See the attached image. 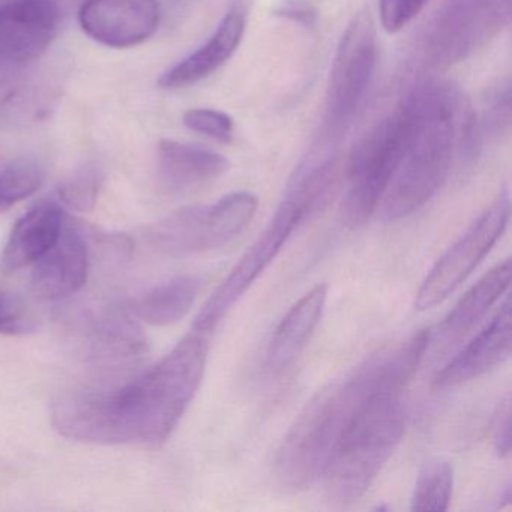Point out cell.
Wrapping results in <instances>:
<instances>
[{
    "instance_id": "obj_1",
    "label": "cell",
    "mask_w": 512,
    "mask_h": 512,
    "mask_svg": "<svg viewBox=\"0 0 512 512\" xmlns=\"http://www.w3.org/2000/svg\"><path fill=\"white\" fill-rule=\"evenodd\" d=\"M208 353V335L191 331L149 370L65 394L53 407V427L77 442L160 448L193 401Z\"/></svg>"
},
{
    "instance_id": "obj_2",
    "label": "cell",
    "mask_w": 512,
    "mask_h": 512,
    "mask_svg": "<svg viewBox=\"0 0 512 512\" xmlns=\"http://www.w3.org/2000/svg\"><path fill=\"white\" fill-rule=\"evenodd\" d=\"M430 337V331H419L317 392L278 449L274 470L280 487L304 490L319 479L332 446L359 407L382 389L406 388L430 346Z\"/></svg>"
},
{
    "instance_id": "obj_3",
    "label": "cell",
    "mask_w": 512,
    "mask_h": 512,
    "mask_svg": "<svg viewBox=\"0 0 512 512\" xmlns=\"http://www.w3.org/2000/svg\"><path fill=\"white\" fill-rule=\"evenodd\" d=\"M409 110L410 131L403 161L386 191L389 220L418 211L437 193L454 154L458 95L443 83H427L403 101Z\"/></svg>"
},
{
    "instance_id": "obj_4",
    "label": "cell",
    "mask_w": 512,
    "mask_h": 512,
    "mask_svg": "<svg viewBox=\"0 0 512 512\" xmlns=\"http://www.w3.org/2000/svg\"><path fill=\"white\" fill-rule=\"evenodd\" d=\"M404 389L371 395L341 431L320 475L329 502L349 506L361 499L394 454L406 431Z\"/></svg>"
},
{
    "instance_id": "obj_5",
    "label": "cell",
    "mask_w": 512,
    "mask_h": 512,
    "mask_svg": "<svg viewBox=\"0 0 512 512\" xmlns=\"http://www.w3.org/2000/svg\"><path fill=\"white\" fill-rule=\"evenodd\" d=\"M410 116L406 104L365 134L347 160L349 181L341 218L350 229L364 226L397 175L409 140Z\"/></svg>"
},
{
    "instance_id": "obj_6",
    "label": "cell",
    "mask_w": 512,
    "mask_h": 512,
    "mask_svg": "<svg viewBox=\"0 0 512 512\" xmlns=\"http://www.w3.org/2000/svg\"><path fill=\"white\" fill-rule=\"evenodd\" d=\"M257 203L254 194L233 193L212 205L181 209L149 227V244L172 257L218 250L250 224Z\"/></svg>"
},
{
    "instance_id": "obj_7",
    "label": "cell",
    "mask_w": 512,
    "mask_h": 512,
    "mask_svg": "<svg viewBox=\"0 0 512 512\" xmlns=\"http://www.w3.org/2000/svg\"><path fill=\"white\" fill-rule=\"evenodd\" d=\"M307 212L298 200L286 194V199L269 221L259 238L241 257L229 277L220 284L214 295L206 301L193 322V329L209 335L223 322L233 305L250 289L251 284L271 265L290 235L307 220Z\"/></svg>"
},
{
    "instance_id": "obj_8",
    "label": "cell",
    "mask_w": 512,
    "mask_h": 512,
    "mask_svg": "<svg viewBox=\"0 0 512 512\" xmlns=\"http://www.w3.org/2000/svg\"><path fill=\"white\" fill-rule=\"evenodd\" d=\"M509 13V0H448L428 29V62L451 67L469 58L502 31Z\"/></svg>"
},
{
    "instance_id": "obj_9",
    "label": "cell",
    "mask_w": 512,
    "mask_h": 512,
    "mask_svg": "<svg viewBox=\"0 0 512 512\" xmlns=\"http://www.w3.org/2000/svg\"><path fill=\"white\" fill-rule=\"evenodd\" d=\"M509 196H500L479 215L478 220L437 260L416 293L415 307L430 310L445 301L490 253L509 221Z\"/></svg>"
},
{
    "instance_id": "obj_10",
    "label": "cell",
    "mask_w": 512,
    "mask_h": 512,
    "mask_svg": "<svg viewBox=\"0 0 512 512\" xmlns=\"http://www.w3.org/2000/svg\"><path fill=\"white\" fill-rule=\"evenodd\" d=\"M377 59L376 29L368 14L353 19L332 64L326 94V127L340 133L355 118L373 77Z\"/></svg>"
},
{
    "instance_id": "obj_11",
    "label": "cell",
    "mask_w": 512,
    "mask_h": 512,
    "mask_svg": "<svg viewBox=\"0 0 512 512\" xmlns=\"http://www.w3.org/2000/svg\"><path fill=\"white\" fill-rule=\"evenodd\" d=\"M61 0L0 2V65L20 68L47 52L59 31Z\"/></svg>"
},
{
    "instance_id": "obj_12",
    "label": "cell",
    "mask_w": 512,
    "mask_h": 512,
    "mask_svg": "<svg viewBox=\"0 0 512 512\" xmlns=\"http://www.w3.org/2000/svg\"><path fill=\"white\" fill-rule=\"evenodd\" d=\"M83 32L112 49L146 43L160 28L158 0H86L79 11Z\"/></svg>"
},
{
    "instance_id": "obj_13",
    "label": "cell",
    "mask_w": 512,
    "mask_h": 512,
    "mask_svg": "<svg viewBox=\"0 0 512 512\" xmlns=\"http://www.w3.org/2000/svg\"><path fill=\"white\" fill-rule=\"evenodd\" d=\"M89 268L88 241L79 227L67 220L58 242L34 265L32 292L41 301L70 298L85 286Z\"/></svg>"
},
{
    "instance_id": "obj_14",
    "label": "cell",
    "mask_w": 512,
    "mask_h": 512,
    "mask_svg": "<svg viewBox=\"0 0 512 512\" xmlns=\"http://www.w3.org/2000/svg\"><path fill=\"white\" fill-rule=\"evenodd\" d=\"M511 301L506 298L493 320L437 373L434 386L454 388L490 373L512 352Z\"/></svg>"
},
{
    "instance_id": "obj_15",
    "label": "cell",
    "mask_w": 512,
    "mask_h": 512,
    "mask_svg": "<svg viewBox=\"0 0 512 512\" xmlns=\"http://www.w3.org/2000/svg\"><path fill=\"white\" fill-rule=\"evenodd\" d=\"M65 221L64 208L55 200L32 206L11 230L2 254V268L19 271L35 265L58 242Z\"/></svg>"
},
{
    "instance_id": "obj_16",
    "label": "cell",
    "mask_w": 512,
    "mask_h": 512,
    "mask_svg": "<svg viewBox=\"0 0 512 512\" xmlns=\"http://www.w3.org/2000/svg\"><path fill=\"white\" fill-rule=\"evenodd\" d=\"M328 298V286L319 284L305 293L278 323L266 352V370L278 376L289 370L313 337Z\"/></svg>"
},
{
    "instance_id": "obj_17",
    "label": "cell",
    "mask_w": 512,
    "mask_h": 512,
    "mask_svg": "<svg viewBox=\"0 0 512 512\" xmlns=\"http://www.w3.org/2000/svg\"><path fill=\"white\" fill-rule=\"evenodd\" d=\"M224 155L199 146L161 140L157 148V176L167 193H184L214 181L229 170Z\"/></svg>"
},
{
    "instance_id": "obj_18",
    "label": "cell",
    "mask_w": 512,
    "mask_h": 512,
    "mask_svg": "<svg viewBox=\"0 0 512 512\" xmlns=\"http://www.w3.org/2000/svg\"><path fill=\"white\" fill-rule=\"evenodd\" d=\"M244 32V11L235 8L227 13L214 35L199 50L164 73L158 85L164 89H181L202 82L232 58Z\"/></svg>"
},
{
    "instance_id": "obj_19",
    "label": "cell",
    "mask_w": 512,
    "mask_h": 512,
    "mask_svg": "<svg viewBox=\"0 0 512 512\" xmlns=\"http://www.w3.org/2000/svg\"><path fill=\"white\" fill-rule=\"evenodd\" d=\"M511 277V260H503L494 266L475 286L470 287L466 295L452 308L451 313L439 326L437 338L446 346L463 338L464 334H467L508 290Z\"/></svg>"
},
{
    "instance_id": "obj_20",
    "label": "cell",
    "mask_w": 512,
    "mask_h": 512,
    "mask_svg": "<svg viewBox=\"0 0 512 512\" xmlns=\"http://www.w3.org/2000/svg\"><path fill=\"white\" fill-rule=\"evenodd\" d=\"M202 283L197 275H181L158 284L134 299L131 314L149 326L175 325L193 308Z\"/></svg>"
},
{
    "instance_id": "obj_21",
    "label": "cell",
    "mask_w": 512,
    "mask_h": 512,
    "mask_svg": "<svg viewBox=\"0 0 512 512\" xmlns=\"http://www.w3.org/2000/svg\"><path fill=\"white\" fill-rule=\"evenodd\" d=\"M454 488V470L448 461L436 460L428 463L419 472L410 497L412 511H446L451 503Z\"/></svg>"
},
{
    "instance_id": "obj_22",
    "label": "cell",
    "mask_w": 512,
    "mask_h": 512,
    "mask_svg": "<svg viewBox=\"0 0 512 512\" xmlns=\"http://www.w3.org/2000/svg\"><path fill=\"white\" fill-rule=\"evenodd\" d=\"M104 184V170L97 161L77 167L58 188L61 203L80 214H88L97 206Z\"/></svg>"
},
{
    "instance_id": "obj_23",
    "label": "cell",
    "mask_w": 512,
    "mask_h": 512,
    "mask_svg": "<svg viewBox=\"0 0 512 512\" xmlns=\"http://www.w3.org/2000/svg\"><path fill=\"white\" fill-rule=\"evenodd\" d=\"M44 169L29 158L13 161L0 170V208L14 205L37 193L43 185Z\"/></svg>"
},
{
    "instance_id": "obj_24",
    "label": "cell",
    "mask_w": 512,
    "mask_h": 512,
    "mask_svg": "<svg viewBox=\"0 0 512 512\" xmlns=\"http://www.w3.org/2000/svg\"><path fill=\"white\" fill-rule=\"evenodd\" d=\"M185 127L209 139L229 143L233 137V121L226 113L211 109H191L184 115Z\"/></svg>"
},
{
    "instance_id": "obj_25",
    "label": "cell",
    "mask_w": 512,
    "mask_h": 512,
    "mask_svg": "<svg viewBox=\"0 0 512 512\" xmlns=\"http://www.w3.org/2000/svg\"><path fill=\"white\" fill-rule=\"evenodd\" d=\"M428 0H380L379 11L383 29L388 34H397L409 25Z\"/></svg>"
},
{
    "instance_id": "obj_26",
    "label": "cell",
    "mask_w": 512,
    "mask_h": 512,
    "mask_svg": "<svg viewBox=\"0 0 512 512\" xmlns=\"http://www.w3.org/2000/svg\"><path fill=\"white\" fill-rule=\"evenodd\" d=\"M485 127L494 134L503 133L511 124V89L508 83L494 89L488 97L487 113H485Z\"/></svg>"
},
{
    "instance_id": "obj_27",
    "label": "cell",
    "mask_w": 512,
    "mask_h": 512,
    "mask_svg": "<svg viewBox=\"0 0 512 512\" xmlns=\"http://www.w3.org/2000/svg\"><path fill=\"white\" fill-rule=\"evenodd\" d=\"M28 328L26 307L16 295L0 293V334H19Z\"/></svg>"
},
{
    "instance_id": "obj_28",
    "label": "cell",
    "mask_w": 512,
    "mask_h": 512,
    "mask_svg": "<svg viewBox=\"0 0 512 512\" xmlns=\"http://www.w3.org/2000/svg\"><path fill=\"white\" fill-rule=\"evenodd\" d=\"M493 445L500 457L511 452V400L502 401L493 422Z\"/></svg>"
},
{
    "instance_id": "obj_29",
    "label": "cell",
    "mask_w": 512,
    "mask_h": 512,
    "mask_svg": "<svg viewBox=\"0 0 512 512\" xmlns=\"http://www.w3.org/2000/svg\"><path fill=\"white\" fill-rule=\"evenodd\" d=\"M280 16L293 20V22L301 23L304 26H313L314 22H316V13L313 10H308V8H284Z\"/></svg>"
},
{
    "instance_id": "obj_30",
    "label": "cell",
    "mask_w": 512,
    "mask_h": 512,
    "mask_svg": "<svg viewBox=\"0 0 512 512\" xmlns=\"http://www.w3.org/2000/svg\"><path fill=\"white\" fill-rule=\"evenodd\" d=\"M16 70H19V68L0 65V94L5 91V88H7L11 82H13V74Z\"/></svg>"
},
{
    "instance_id": "obj_31",
    "label": "cell",
    "mask_w": 512,
    "mask_h": 512,
    "mask_svg": "<svg viewBox=\"0 0 512 512\" xmlns=\"http://www.w3.org/2000/svg\"><path fill=\"white\" fill-rule=\"evenodd\" d=\"M0 2H4V0H0Z\"/></svg>"
}]
</instances>
